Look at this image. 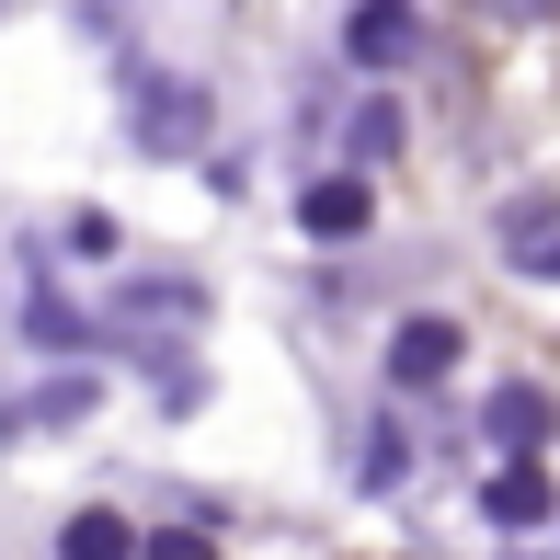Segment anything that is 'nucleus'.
<instances>
[{
	"mask_svg": "<svg viewBox=\"0 0 560 560\" xmlns=\"http://www.w3.org/2000/svg\"><path fill=\"white\" fill-rule=\"evenodd\" d=\"M354 149H366V161H389V149H400V115L366 104V115H354Z\"/></svg>",
	"mask_w": 560,
	"mask_h": 560,
	"instance_id": "nucleus-8",
	"label": "nucleus"
},
{
	"mask_svg": "<svg viewBox=\"0 0 560 560\" xmlns=\"http://www.w3.org/2000/svg\"><path fill=\"white\" fill-rule=\"evenodd\" d=\"M538 435H549V389H492V446L538 457Z\"/></svg>",
	"mask_w": 560,
	"mask_h": 560,
	"instance_id": "nucleus-2",
	"label": "nucleus"
},
{
	"mask_svg": "<svg viewBox=\"0 0 560 560\" xmlns=\"http://www.w3.org/2000/svg\"><path fill=\"white\" fill-rule=\"evenodd\" d=\"M400 46H412V12H400V0H377V12H354V58H366V69H389Z\"/></svg>",
	"mask_w": 560,
	"mask_h": 560,
	"instance_id": "nucleus-5",
	"label": "nucleus"
},
{
	"mask_svg": "<svg viewBox=\"0 0 560 560\" xmlns=\"http://www.w3.org/2000/svg\"><path fill=\"white\" fill-rule=\"evenodd\" d=\"M320 229V241H354V229H366V184H310V207H298Z\"/></svg>",
	"mask_w": 560,
	"mask_h": 560,
	"instance_id": "nucleus-4",
	"label": "nucleus"
},
{
	"mask_svg": "<svg viewBox=\"0 0 560 560\" xmlns=\"http://www.w3.org/2000/svg\"><path fill=\"white\" fill-rule=\"evenodd\" d=\"M149 560H218V549H207V538L184 526V538H149Z\"/></svg>",
	"mask_w": 560,
	"mask_h": 560,
	"instance_id": "nucleus-10",
	"label": "nucleus"
},
{
	"mask_svg": "<svg viewBox=\"0 0 560 560\" xmlns=\"http://www.w3.org/2000/svg\"><path fill=\"white\" fill-rule=\"evenodd\" d=\"M446 366H457V320H400L389 332V377L400 389H435Z\"/></svg>",
	"mask_w": 560,
	"mask_h": 560,
	"instance_id": "nucleus-1",
	"label": "nucleus"
},
{
	"mask_svg": "<svg viewBox=\"0 0 560 560\" xmlns=\"http://www.w3.org/2000/svg\"><path fill=\"white\" fill-rule=\"evenodd\" d=\"M81 412H92V377H58V389H35V400H23L12 423L35 435V423H81Z\"/></svg>",
	"mask_w": 560,
	"mask_h": 560,
	"instance_id": "nucleus-7",
	"label": "nucleus"
},
{
	"mask_svg": "<svg viewBox=\"0 0 560 560\" xmlns=\"http://www.w3.org/2000/svg\"><path fill=\"white\" fill-rule=\"evenodd\" d=\"M138 538H126L115 515H69V538H58V560H126Z\"/></svg>",
	"mask_w": 560,
	"mask_h": 560,
	"instance_id": "nucleus-6",
	"label": "nucleus"
},
{
	"mask_svg": "<svg viewBox=\"0 0 560 560\" xmlns=\"http://www.w3.org/2000/svg\"><path fill=\"white\" fill-rule=\"evenodd\" d=\"M480 12H492V23H549L560 0H480Z\"/></svg>",
	"mask_w": 560,
	"mask_h": 560,
	"instance_id": "nucleus-9",
	"label": "nucleus"
},
{
	"mask_svg": "<svg viewBox=\"0 0 560 560\" xmlns=\"http://www.w3.org/2000/svg\"><path fill=\"white\" fill-rule=\"evenodd\" d=\"M480 515H492V526H538V515H549V480H538V469L515 457V469H503L492 492H480Z\"/></svg>",
	"mask_w": 560,
	"mask_h": 560,
	"instance_id": "nucleus-3",
	"label": "nucleus"
}]
</instances>
